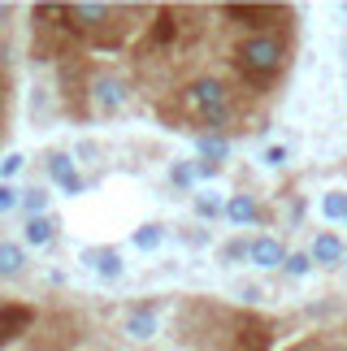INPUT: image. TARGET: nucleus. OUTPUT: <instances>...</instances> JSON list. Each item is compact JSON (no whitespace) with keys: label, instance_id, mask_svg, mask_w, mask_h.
<instances>
[{"label":"nucleus","instance_id":"obj_1","mask_svg":"<svg viewBox=\"0 0 347 351\" xmlns=\"http://www.w3.org/2000/svg\"><path fill=\"white\" fill-rule=\"evenodd\" d=\"M235 65H239V74L248 78V83H270V78L283 74V65H287V39L283 35H248V39H239L235 44Z\"/></svg>","mask_w":347,"mask_h":351},{"label":"nucleus","instance_id":"obj_2","mask_svg":"<svg viewBox=\"0 0 347 351\" xmlns=\"http://www.w3.org/2000/svg\"><path fill=\"white\" fill-rule=\"evenodd\" d=\"M182 104L204 121L208 134H217L226 121H230V91H226V83H217V78H195V83L182 91Z\"/></svg>","mask_w":347,"mask_h":351},{"label":"nucleus","instance_id":"obj_3","mask_svg":"<svg viewBox=\"0 0 347 351\" xmlns=\"http://www.w3.org/2000/svg\"><path fill=\"white\" fill-rule=\"evenodd\" d=\"M226 18H235L239 26H248L252 35H274V26L291 22V9L283 5H226Z\"/></svg>","mask_w":347,"mask_h":351},{"label":"nucleus","instance_id":"obj_4","mask_svg":"<svg viewBox=\"0 0 347 351\" xmlns=\"http://www.w3.org/2000/svg\"><path fill=\"white\" fill-rule=\"evenodd\" d=\"M287 256H291V252H287L274 234H261V239H252L248 261L256 265V269H283V265H287Z\"/></svg>","mask_w":347,"mask_h":351},{"label":"nucleus","instance_id":"obj_5","mask_svg":"<svg viewBox=\"0 0 347 351\" xmlns=\"http://www.w3.org/2000/svg\"><path fill=\"white\" fill-rule=\"evenodd\" d=\"M270 326L256 317H243L239 321V330H235V351H270Z\"/></svg>","mask_w":347,"mask_h":351},{"label":"nucleus","instance_id":"obj_6","mask_svg":"<svg viewBox=\"0 0 347 351\" xmlns=\"http://www.w3.org/2000/svg\"><path fill=\"white\" fill-rule=\"evenodd\" d=\"M31 321H35V308H26V304H9L5 313H0V347H9L18 334L31 330Z\"/></svg>","mask_w":347,"mask_h":351},{"label":"nucleus","instance_id":"obj_7","mask_svg":"<svg viewBox=\"0 0 347 351\" xmlns=\"http://www.w3.org/2000/svg\"><path fill=\"white\" fill-rule=\"evenodd\" d=\"M91 100H96L100 113H117L122 100H126V83H122V78H100V83L91 87Z\"/></svg>","mask_w":347,"mask_h":351},{"label":"nucleus","instance_id":"obj_8","mask_svg":"<svg viewBox=\"0 0 347 351\" xmlns=\"http://www.w3.org/2000/svg\"><path fill=\"white\" fill-rule=\"evenodd\" d=\"M48 169H52V178H57V182H61L70 195H83V191H87V182L74 173V160L65 156V152H57V156H52V160H48Z\"/></svg>","mask_w":347,"mask_h":351},{"label":"nucleus","instance_id":"obj_9","mask_svg":"<svg viewBox=\"0 0 347 351\" xmlns=\"http://www.w3.org/2000/svg\"><path fill=\"white\" fill-rule=\"evenodd\" d=\"M309 256H313V265H339L347 252H343V239H339V234L322 230V234L313 239V252H309Z\"/></svg>","mask_w":347,"mask_h":351},{"label":"nucleus","instance_id":"obj_10","mask_svg":"<svg viewBox=\"0 0 347 351\" xmlns=\"http://www.w3.org/2000/svg\"><path fill=\"white\" fill-rule=\"evenodd\" d=\"M226 217H230L235 226H252L261 217V208H256V199L252 195H230V204H226Z\"/></svg>","mask_w":347,"mask_h":351},{"label":"nucleus","instance_id":"obj_11","mask_svg":"<svg viewBox=\"0 0 347 351\" xmlns=\"http://www.w3.org/2000/svg\"><path fill=\"white\" fill-rule=\"evenodd\" d=\"M126 334L130 339H152L156 334V313L152 308H135V313L126 317Z\"/></svg>","mask_w":347,"mask_h":351},{"label":"nucleus","instance_id":"obj_12","mask_svg":"<svg viewBox=\"0 0 347 351\" xmlns=\"http://www.w3.org/2000/svg\"><path fill=\"white\" fill-rule=\"evenodd\" d=\"M200 156H204L208 165H222V160L230 156V139H226V134H200Z\"/></svg>","mask_w":347,"mask_h":351},{"label":"nucleus","instance_id":"obj_13","mask_svg":"<svg viewBox=\"0 0 347 351\" xmlns=\"http://www.w3.org/2000/svg\"><path fill=\"white\" fill-rule=\"evenodd\" d=\"M26 269V252L18 243H0V278H18Z\"/></svg>","mask_w":347,"mask_h":351},{"label":"nucleus","instance_id":"obj_14","mask_svg":"<svg viewBox=\"0 0 347 351\" xmlns=\"http://www.w3.org/2000/svg\"><path fill=\"white\" fill-rule=\"evenodd\" d=\"M52 230H57V221H52V217H31V221H26V243H31V247H48V243H52Z\"/></svg>","mask_w":347,"mask_h":351},{"label":"nucleus","instance_id":"obj_15","mask_svg":"<svg viewBox=\"0 0 347 351\" xmlns=\"http://www.w3.org/2000/svg\"><path fill=\"white\" fill-rule=\"evenodd\" d=\"M174 39H178V22H174V13H161L156 26H152V44L165 48V44H174Z\"/></svg>","mask_w":347,"mask_h":351},{"label":"nucleus","instance_id":"obj_16","mask_svg":"<svg viewBox=\"0 0 347 351\" xmlns=\"http://www.w3.org/2000/svg\"><path fill=\"white\" fill-rule=\"evenodd\" d=\"M322 217H326V221H347V195H343V191H330V195L322 199Z\"/></svg>","mask_w":347,"mask_h":351},{"label":"nucleus","instance_id":"obj_17","mask_svg":"<svg viewBox=\"0 0 347 351\" xmlns=\"http://www.w3.org/2000/svg\"><path fill=\"white\" fill-rule=\"evenodd\" d=\"M161 226H139V230H135V247L139 252H156V247H161Z\"/></svg>","mask_w":347,"mask_h":351},{"label":"nucleus","instance_id":"obj_18","mask_svg":"<svg viewBox=\"0 0 347 351\" xmlns=\"http://www.w3.org/2000/svg\"><path fill=\"white\" fill-rule=\"evenodd\" d=\"M96 274L100 278H122V256H117V252H100V261H96Z\"/></svg>","mask_w":347,"mask_h":351},{"label":"nucleus","instance_id":"obj_19","mask_svg":"<svg viewBox=\"0 0 347 351\" xmlns=\"http://www.w3.org/2000/svg\"><path fill=\"white\" fill-rule=\"evenodd\" d=\"M22 208L31 213V217H44V208H48V191H39V186H31V191L22 195Z\"/></svg>","mask_w":347,"mask_h":351},{"label":"nucleus","instance_id":"obj_20","mask_svg":"<svg viewBox=\"0 0 347 351\" xmlns=\"http://www.w3.org/2000/svg\"><path fill=\"white\" fill-rule=\"evenodd\" d=\"M283 269H287L291 278H309V269H313V256H304V252H291Z\"/></svg>","mask_w":347,"mask_h":351},{"label":"nucleus","instance_id":"obj_21","mask_svg":"<svg viewBox=\"0 0 347 351\" xmlns=\"http://www.w3.org/2000/svg\"><path fill=\"white\" fill-rule=\"evenodd\" d=\"M195 213L213 221V217H217V213H226V208H222V199H213V195H200V199H195Z\"/></svg>","mask_w":347,"mask_h":351},{"label":"nucleus","instance_id":"obj_22","mask_svg":"<svg viewBox=\"0 0 347 351\" xmlns=\"http://www.w3.org/2000/svg\"><path fill=\"white\" fill-rule=\"evenodd\" d=\"M195 173H200L195 165H174V169H169V182H178V186H191V182H195Z\"/></svg>","mask_w":347,"mask_h":351},{"label":"nucleus","instance_id":"obj_23","mask_svg":"<svg viewBox=\"0 0 347 351\" xmlns=\"http://www.w3.org/2000/svg\"><path fill=\"white\" fill-rule=\"evenodd\" d=\"M248 252H252V243H243V239H235V243H226V261H248Z\"/></svg>","mask_w":347,"mask_h":351},{"label":"nucleus","instance_id":"obj_24","mask_svg":"<svg viewBox=\"0 0 347 351\" xmlns=\"http://www.w3.org/2000/svg\"><path fill=\"white\" fill-rule=\"evenodd\" d=\"M18 204H22V195L13 191V186L0 182V213H9V208H18Z\"/></svg>","mask_w":347,"mask_h":351},{"label":"nucleus","instance_id":"obj_25","mask_svg":"<svg viewBox=\"0 0 347 351\" xmlns=\"http://www.w3.org/2000/svg\"><path fill=\"white\" fill-rule=\"evenodd\" d=\"M22 165H26V156H18V152L5 156V160H0V178H13V173H18Z\"/></svg>","mask_w":347,"mask_h":351},{"label":"nucleus","instance_id":"obj_26","mask_svg":"<svg viewBox=\"0 0 347 351\" xmlns=\"http://www.w3.org/2000/svg\"><path fill=\"white\" fill-rule=\"evenodd\" d=\"M287 160V147H270V152H265V165H283Z\"/></svg>","mask_w":347,"mask_h":351},{"label":"nucleus","instance_id":"obj_27","mask_svg":"<svg viewBox=\"0 0 347 351\" xmlns=\"http://www.w3.org/2000/svg\"><path fill=\"white\" fill-rule=\"evenodd\" d=\"M291 351H326V347H322V339H304L300 347H291Z\"/></svg>","mask_w":347,"mask_h":351},{"label":"nucleus","instance_id":"obj_28","mask_svg":"<svg viewBox=\"0 0 347 351\" xmlns=\"http://www.w3.org/2000/svg\"><path fill=\"white\" fill-rule=\"evenodd\" d=\"M9 18V5H0V22H5Z\"/></svg>","mask_w":347,"mask_h":351},{"label":"nucleus","instance_id":"obj_29","mask_svg":"<svg viewBox=\"0 0 347 351\" xmlns=\"http://www.w3.org/2000/svg\"><path fill=\"white\" fill-rule=\"evenodd\" d=\"M5 308H9V304H5V300H0V313H5Z\"/></svg>","mask_w":347,"mask_h":351},{"label":"nucleus","instance_id":"obj_30","mask_svg":"<svg viewBox=\"0 0 347 351\" xmlns=\"http://www.w3.org/2000/svg\"><path fill=\"white\" fill-rule=\"evenodd\" d=\"M343 351H347V347H343Z\"/></svg>","mask_w":347,"mask_h":351}]
</instances>
